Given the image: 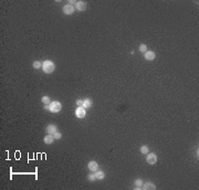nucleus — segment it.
Listing matches in <instances>:
<instances>
[{"label":"nucleus","instance_id":"obj_1","mask_svg":"<svg viewBox=\"0 0 199 190\" xmlns=\"http://www.w3.org/2000/svg\"><path fill=\"white\" fill-rule=\"evenodd\" d=\"M42 70L44 73L47 74H51L55 71V63L51 60H45L42 62Z\"/></svg>","mask_w":199,"mask_h":190},{"label":"nucleus","instance_id":"obj_2","mask_svg":"<svg viewBox=\"0 0 199 190\" xmlns=\"http://www.w3.org/2000/svg\"><path fill=\"white\" fill-rule=\"evenodd\" d=\"M62 109V104L59 101H53L49 104V111L52 113H59Z\"/></svg>","mask_w":199,"mask_h":190},{"label":"nucleus","instance_id":"obj_3","mask_svg":"<svg viewBox=\"0 0 199 190\" xmlns=\"http://www.w3.org/2000/svg\"><path fill=\"white\" fill-rule=\"evenodd\" d=\"M146 161L148 165H155L157 163V155L155 153H148L146 155Z\"/></svg>","mask_w":199,"mask_h":190},{"label":"nucleus","instance_id":"obj_4","mask_svg":"<svg viewBox=\"0 0 199 190\" xmlns=\"http://www.w3.org/2000/svg\"><path fill=\"white\" fill-rule=\"evenodd\" d=\"M62 11H63V13H64L65 16H71V15H73V13H74L75 8H74V6H72V5H70V3H67V5H65V6H63Z\"/></svg>","mask_w":199,"mask_h":190},{"label":"nucleus","instance_id":"obj_5","mask_svg":"<svg viewBox=\"0 0 199 190\" xmlns=\"http://www.w3.org/2000/svg\"><path fill=\"white\" fill-rule=\"evenodd\" d=\"M74 8H75V10L82 12L84 10H86V2H85V1H82V0H77V1H75Z\"/></svg>","mask_w":199,"mask_h":190},{"label":"nucleus","instance_id":"obj_6","mask_svg":"<svg viewBox=\"0 0 199 190\" xmlns=\"http://www.w3.org/2000/svg\"><path fill=\"white\" fill-rule=\"evenodd\" d=\"M75 116L77 118H84L86 116V109L83 107V106H77L76 109H75Z\"/></svg>","mask_w":199,"mask_h":190},{"label":"nucleus","instance_id":"obj_7","mask_svg":"<svg viewBox=\"0 0 199 190\" xmlns=\"http://www.w3.org/2000/svg\"><path fill=\"white\" fill-rule=\"evenodd\" d=\"M87 168H89V170H90L91 173H95V171H97L100 169V166H99V164H97V161L91 160V161L87 163Z\"/></svg>","mask_w":199,"mask_h":190},{"label":"nucleus","instance_id":"obj_8","mask_svg":"<svg viewBox=\"0 0 199 190\" xmlns=\"http://www.w3.org/2000/svg\"><path fill=\"white\" fill-rule=\"evenodd\" d=\"M144 59L146 61H154L156 59V53L154 51H146L144 53Z\"/></svg>","mask_w":199,"mask_h":190},{"label":"nucleus","instance_id":"obj_9","mask_svg":"<svg viewBox=\"0 0 199 190\" xmlns=\"http://www.w3.org/2000/svg\"><path fill=\"white\" fill-rule=\"evenodd\" d=\"M156 189V185L150 181L144 182L142 186V190H155Z\"/></svg>","mask_w":199,"mask_h":190},{"label":"nucleus","instance_id":"obj_10","mask_svg":"<svg viewBox=\"0 0 199 190\" xmlns=\"http://www.w3.org/2000/svg\"><path fill=\"white\" fill-rule=\"evenodd\" d=\"M45 132H47V134H50V135H54V133L58 132V127H57V125L50 124L47 126Z\"/></svg>","mask_w":199,"mask_h":190},{"label":"nucleus","instance_id":"obj_11","mask_svg":"<svg viewBox=\"0 0 199 190\" xmlns=\"http://www.w3.org/2000/svg\"><path fill=\"white\" fill-rule=\"evenodd\" d=\"M55 141H57V139L54 138V136H53V135H50V134H47V135L44 136V138H43L44 144H47V145H52Z\"/></svg>","mask_w":199,"mask_h":190},{"label":"nucleus","instance_id":"obj_12","mask_svg":"<svg viewBox=\"0 0 199 190\" xmlns=\"http://www.w3.org/2000/svg\"><path fill=\"white\" fill-rule=\"evenodd\" d=\"M94 176H95V178H96V180H102V179H104L105 178V173L104 171H102V170H97V171H95V173H93Z\"/></svg>","mask_w":199,"mask_h":190},{"label":"nucleus","instance_id":"obj_13","mask_svg":"<svg viewBox=\"0 0 199 190\" xmlns=\"http://www.w3.org/2000/svg\"><path fill=\"white\" fill-rule=\"evenodd\" d=\"M83 107L85 108V109H87V108H91L92 107V99H83Z\"/></svg>","mask_w":199,"mask_h":190},{"label":"nucleus","instance_id":"obj_14","mask_svg":"<svg viewBox=\"0 0 199 190\" xmlns=\"http://www.w3.org/2000/svg\"><path fill=\"white\" fill-rule=\"evenodd\" d=\"M134 183H135V189L141 190L144 181H143V179H141V178H137V179H135V182H134Z\"/></svg>","mask_w":199,"mask_h":190},{"label":"nucleus","instance_id":"obj_15","mask_svg":"<svg viewBox=\"0 0 199 190\" xmlns=\"http://www.w3.org/2000/svg\"><path fill=\"white\" fill-rule=\"evenodd\" d=\"M140 151H141L143 155H147V154L149 153L148 146H146V145H143V146H141V147H140Z\"/></svg>","mask_w":199,"mask_h":190},{"label":"nucleus","instance_id":"obj_16","mask_svg":"<svg viewBox=\"0 0 199 190\" xmlns=\"http://www.w3.org/2000/svg\"><path fill=\"white\" fill-rule=\"evenodd\" d=\"M32 66H33V69H35V70H39V69H42V63L40 62V61L35 60V61H33Z\"/></svg>","mask_w":199,"mask_h":190},{"label":"nucleus","instance_id":"obj_17","mask_svg":"<svg viewBox=\"0 0 199 190\" xmlns=\"http://www.w3.org/2000/svg\"><path fill=\"white\" fill-rule=\"evenodd\" d=\"M41 102L44 104V105H49L50 103H51V99H50L49 96H47V95H43L41 97Z\"/></svg>","mask_w":199,"mask_h":190},{"label":"nucleus","instance_id":"obj_18","mask_svg":"<svg viewBox=\"0 0 199 190\" xmlns=\"http://www.w3.org/2000/svg\"><path fill=\"white\" fill-rule=\"evenodd\" d=\"M138 50H140V52H142L143 54H144L146 51H148V49H147V45H146L145 43H142V44H140V48H138Z\"/></svg>","mask_w":199,"mask_h":190},{"label":"nucleus","instance_id":"obj_19","mask_svg":"<svg viewBox=\"0 0 199 190\" xmlns=\"http://www.w3.org/2000/svg\"><path fill=\"white\" fill-rule=\"evenodd\" d=\"M87 180L89 181H96V178H95V176H94V174L93 173H91V174H89L87 175Z\"/></svg>","mask_w":199,"mask_h":190},{"label":"nucleus","instance_id":"obj_20","mask_svg":"<svg viewBox=\"0 0 199 190\" xmlns=\"http://www.w3.org/2000/svg\"><path fill=\"white\" fill-rule=\"evenodd\" d=\"M53 136H54V138H55L57 141H59V139H61V138H62V134L59 132V131L57 133H54V135H53Z\"/></svg>","mask_w":199,"mask_h":190},{"label":"nucleus","instance_id":"obj_21","mask_svg":"<svg viewBox=\"0 0 199 190\" xmlns=\"http://www.w3.org/2000/svg\"><path fill=\"white\" fill-rule=\"evenodd\" d=\"M75 104H76L77 106H82V105H83V99H76Z\"/></svg>","mask_w":199,"mask_h":190}]
</instances>
